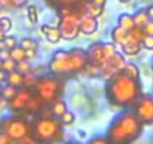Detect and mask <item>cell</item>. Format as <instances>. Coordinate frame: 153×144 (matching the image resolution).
Segmentation results:
<instances>
[{
    "instance_id": "cell-42",
    "label": "cell",
    "mask_w": 153,
    "mask_h": 144,
    "mask_svg": "<svg viewBox=\"0 0 153 144\" xmlns=\"http://www.w3.org/2000/svg\"><path fill=\"white\" fill-rule=\"evenodd\" d=\"M6 108H8V99L2 98V99H0V113H2V111H5Z\"/></svg>"
},
{
    "instance_id": "cell-22",
    "label": "cell",
    "mask_w": 153,
    "mask_h": 144,
    "mask_svg": "<svg viewBox=\"0 0 153 144\" xmlns=\"http://www.w3.org/2000/svg\"><path fill=\"white\" fill-rule=\"evenodd\" d=\"M36 83H38V75H36V71H27V72H24V87H29V89H32V87H35L36 86Z\"/></svg>"
},
{
    "instance_id": "cell-20",
    "label": "cell",
    "mask_w": 153,
    "mask_h": 144,
    "mask_svg": "<svg viewBox=\"0 0 153 144\" xmlns=\"http://www.w3.org/2000/svg\"><path fill=\"white\" fill-rule=\"evenodd\" d=\"M132 17H134L135 26H138V27H143L146 23L150 21V17H149V14H147V9H138Z\"/></svg>"
},
{
    "instance_id": "cell-26",
    "label": "cell",
    "mask_w": 153,
    "mask_h": 144,
    "mask_svg": "<svg viewBox=\"0 0 153 144\" xmlns=\"http://www.w3.org/2000/svg\"><path fill=\"white\" fill-rule=\"evenodd\" d=\"M60 123L63 125V126H72L74 125V122H75V114L72 113V111H66V113H63L60 117Z\"/></svg>"
},
{
    "instance_id": "cell-45",
    "label": "cell",
    "mask_w": 153,
    "mask_h": 144,
    "mask_svg": "<svg viewBox=\"0 0 153 144\" xmlns=\"http://www.w3.org/2000/svg\"><path fill=\"white\" fill-rule=\"evenodd\" d=\"M6 6H12L11 0H0V8H6Z\"/></svg>"
},
{
    "instance_id": "cell-49",
    "label": "cell",
    "mask_w": 153,
    "mask_h": 144,
    "mask_svg": "<svg viewBox=\"0 0 153 144\" xmlns=\"http://www.w3.org/2000/svg\"><path fill=\"white\" fill-rule=\"evenodd\" d=\"M2 87H3V84H2V83H0V92H2Z\"/></svg>"
},
{
    "instance_id": "cell-17",
    "label": "cell",
    "mask_w": 153,
    "mask_h": 144,
    "mask_svg": "<svg viewBox=\"0 0 153 144\" xmlns=\"http://www.w3.org/2000/svg\"><path fill=\"white\" fill-rule=\"evenodd\" d=\"M6 83L17 87V89H21V87H24V74L17 71V69H14V71L6 74Z\"/></svg>"
},
{
    "instance_id": "cell-37",
    "label": "cell",
    "mask_w": 153,
    "mask_h": 144,
    "mask_svg": "<svg viewBox=\"0 0 153 144\" xmlns=\"http://www.w3.org/2000/svg\"><path fill=\"white\" fill-rule=\"evenodd\" d=\"M143 30H144V33H146V35L153 36V20H150L149 23H146V24L143 26Z\"/></svg>"
},
{
    "instance_id": "cell-2",
    "label": "cell",
    "mask_w": 153,
    "mask_h": 144,
    "mask_svg": "<svg viewBox=\"0 0 153 144\" xmlns=\"http://www.w3.org/2000/svg\"><path fill=\"white\" fill-rule=\"evenodd\" d=\"M143 128L144 123L137 117L134 110H125L111 122L107 131V137L110 143H117V144L134 143L143 134Z\"/></svg>"
},
{
    "instance_id": "cell-35",
    "label": "cell",
    "mask_w": 153,
    "mask_h": 144,
    "mask_svg": "<svg viewBox=\"0 0 153 144\" xmlns=\"http://www.w3.org/2000/svg\"><path fill=\"white\" fill-rule=\"evenodd\" d=\"M141 45H143V48H146V50H153V36L146 35L144 39H143V42H141Z\"/></svg>"
},
{
    "instance_id": "cell-27",
    "label": "cell",
    "mask_w": 153,
    "mask_h": 144,
    "mask_svg": "<svg viewBox=\"0 0 153 144\" xmlns=\"http://www.w3.org/2000/svg\"><path fill=\"white\" fill-rule=\"evenodd\" d=\"M27 17H29V21L32 24H36L39 21V9L35 5H30L27 8Z\"/></svg>"
},
{
    "instance_id": "cell-1",
    "label": "cell",
    "mask_w": 153,
    "mask_h": 144,
    "mask_svg": "<svg viewBox=\"0 0 153 144\" xmlns=\"http://www.w3.org/2000/svg\"><path fill=\"white\" fill-rule=\"evenodd\" d=\"M105 95L111 107L114 108H129L143 95L141 83L137 78L126 75L125 72H117L110 80H107Z\"/></svg>"
},
{
    "instance_id": "cell-51",
    "label": "cell",
    "mask_w": 153,
    "mask_h": 144,
    "mask_svg": "<svg viewBox=\"0 0 153 144\" xmlns=\"http://www.w3.org/2000/svg\"><path fill=\"white\" fill-rule=\"evenodd\" d=\"M2 98H3V96H2V92H0V99H2Z\"/></svg>"
},
{
    "instance_id": "cell-28",
    "label": "cell",
    "mask_w": 153,
    "mask_h": 144,
    "mask_svg": "<svg viewBox=\"0 0 153 144\" xmlns=\"http://www.w3.org/2000/svg\"><path fill=\"white\" fill-rule=\"evenodd\" d=\"M18 45L23 47L24 50H32V48L38 50V42L33 38H23L21 41H18Z\"/></svg>"
},
{
    "instance_id": "cell-15",
    "label": "cell",
    "mask_w": 153,
    "mask_h": 144,
    "mask_svg": "<svg viewBox=\"0 0 153 144\" xmlns=\"http://www.w3.org/2000/svg\"><path fill=\"white\" fill-rule=\"evenodd\" d=\"M44 105H45V102L42 101V98H41L36 92H33L32 96H30V99L27 101V105H26V108H24V113L36 114V113H39V111L44 108Z\"/></svg>"
},
{
    "instance_id": "cell-30",
    "label": "cell",
    "mask_w": 153,
    "mask_h": 144,
    "mask_svg": "<svg viewBox=\"0 0 153 144\" xmlns=\"http://www.w3.org/2000/svg\"><path fill=\"white\" fill-rule=\"evenodd\" d=\"M17 90H18L17 87H14V86H11V84H6V86L2 87V96L9 101V99H12V98L15 96Z\"/></svg>"
},
{
    "instance_id": "cell-24",
    "label": "cell",
    "mask_w": 153,
    "mask_h": 144,
    "mask_svg": "<svg viewBox=\"0 0 153 144\" xmlns=\"http://www.w3.org/2000/svg\"><path fill=\"white\" fill-rule=\"evenodd\" d=\"M45 2L50 3L51 6L62 8V6H76V5H80L83 0H45Z\"/></svg>"
},
{
    "instance_id": "cell-19",
    "label": "cell",
    "mask_w": 153,
    "mask_h": 144,
    "mask_svg": "<svg viewBox=\"0 0 153 144\" xmlns=\"http://www.w3.org/2000/svg\"><path fill=\"white\" fill-rule=\"evenodd\" d=\"M117 24L126 30H131L135 27V23H134V17L131 14H120L119 18H117Z\"/></svg>"
},
{
    "instance_id": "cell-12",
    "label": "cell",
    "mask_w": 153,
    "mask_h": 144,
    "mask_svg": "<svg viewBox=\"0 0 153 144\" xmlns=\"http://www.w3.org/2000/svg\"><path fill=\"white\" fill-rule=\"evenodd\" d=\"M98 18L95 17H90V15H86L83 14L81 15V20H80V33L83 35H93L96 30H98Z\"/></svg>"
},
{
    "instance_id": "cell-41",
    "label": "cell",
    "mask_w": 153,
    "mask_h": 144,
    "mask_svg": "<svg viewBox=\"0 0 153 144\" xmlns=\"http://www.w3.org/2000/svg\"><path fill=\"white\" fill-rule=\"evenodd\" d=\"M8 57H11L9 56V50L8 48H0V60H5Z\"/></svg>"
},
{
    "instance_id": "cell-31",
    "label": "cell",
    "mask_w": 153,
    "mask_h": 144,
    "mask_svg": "<svg viewBox=\"0 0 153 144\" xmlns=\"http://www.w3.org/2000/svg\"><path fill=\"white\" fill-rule=\"evenodd\" d=\"M2 68H3V71H6V72H11V71L17 69V62H15L14 59L8 57V59L2 60Z\"/></svg>"
},
{
    "instance_id": "cell-47",
    "label": "cell",
    "mask_w": 153,
    "mask_h": 144,
    "mask_svg": "<svg viewBox=\"0 0 153 144\" xmlns=\"http://www.w3.org/2000/svg\"><path fill=\"white\" fill-rule=\"evenodd\" d=\"M5 35H6V33L3 32V29H2V26H0V39H3V38H5Z\"/></svg>"
},
{
    "instance_id": "cell-4",
    "label": "cell",
    "mask_w": 153,
    "mask_h": 144,
    "mask_svg": "<svg viewBox=\"0 0 153 144\" xmlns=\"http://www.w3.org/2000/svg\"><path fill=\"white\" fill-rule=\"evenodd\" d=\"M63 125L57 117H39L30 125V134L39 143H57L65 140Z\"/></svg>"
},
{
    "instance_id": "cell-10",
    "label": "cell",
    "mask_w": 153,
    "mask_h": 144,
    "mask_svg": "<svg viewBox=\"0 0 153 144\" xmlns=\"http://www.w3.org/2000/svg\"><path fill=\"white\" fill-rule=\"evenodd\" d=\"M32 93H33L32 89H29V87L23 89V87H21L20 90H17L15 96L8 101V108H9L11 111H14V113L24 111V108H26V105H27V101L30 99Z\"/></svg>"
},
{
    "instance_id": "cell-11",
    "label": "cell",
    "mask_w": 153,
    "mask_h": 144,
    "mask_svg": "<svg viewBox=\"0 0 153 144\" xmlns=\"http://www.w3.org/2000/svg\"><path fill=\"white\" fill-rule=\"evenodd\" d=\"M104 45H105V42H93L87 48V56H89V62L90 63H93L96 66H102V65L107 63Z\"/></svg>"
},
{
    "instance_id": "cell-21",
    "label": "cell",
    "mask_w": 153,
    "mask_h": 144,
    "mask_svg": "<svg viewBox=\"0 0 153 144\" xmlns=\"http://www.w3.org/2000/svg\"><path fill=\"white\" fill-rule=\"evenodd\" d=\"M51 111H53V116L59 119L63 113L68 111V105H66L65 101H62V99H56V101L51 104Z\"/></svg>"
},
{
    "instance_id": "cell-7",
    "label": "cell",
    "mask_w": 153,
    "mask_h": 144,
    "mask_svg": "<svg viewBox=\"0 0 153 144\" xmlns=\"http://www.w3.org/2000/svg\"><path fill=\"white\" fill-rule=\"evenodd\" d=\"M2 131L12 138V141H18L23 137L30 134V123L24 117H8L0 120Z\"/></svg>"
},
{
    "instance_id": "cell-36",
    "label": "cell",
    "mask_w": 153,
    "mask_h": 144,
    "mask_svg": "<svg viewBox=\"0 0 153 144\" xmlns=\"http://www.w3.org/2000/svg\"><path fill=\"white\" fill-rule=\"evenodd\" d=\"M89 143H90V144H108L110 140H108V137H95V138H92Z\"/></svg>"
},
{
    "instance_id": "cell-32",
    "label": "cell",
    "mask_w": 153,
    "mask_h": 144,
    "mask_svg": "<svg viewBox=\"0 0 153 144\" xmlns=\"http://www.w3.org/2000/svg\"><path fill=\"white\" fill-rule=\"evenodd\" d=\"M17 71H20V72H27V71H32V65H30V60H27V59H24V60H20V62H17Z\"/></svg>"
},
{
    "instance_id": "cell-25",
    "label": "cell",
    "mask_w": 153,
    "mask_h": 144,
    "mask_svg": "<svg viewBox=\"0 0 153 144\" xmlns=\"http://www.w3.org/2000/svg\"><path fill=\"white\" fill-rule=\"evenodd\" d=\"M9 56H11V59H14L15 62L24 60V59H26V50H24L23 47L17 45V47H14V48L9 50Z\"/></svg>"
},
{
    "instance_id": "cell-3",
    "label": "cell",
    "mask_w": 153,
    "mask_h": 144,
    "mask_svg": "<svg viewBox=\"0 0 153 144\" xmlns=\"http://www.w3.org/2000/svg\"><path fill=\"white\" fill-rule=\"evenodd\" d=\"M89 63L87 50L75 47L71 50H57L50 60V72L53 75H66L83 72Z\"/></svg>"
},
{
    "instance_id": "cell-43",
    "label": "cell",
    "mask_w": 153,
    "mask_h": 144,
    "mask_svg": "<svg viewBox=\"0 0 153 144\" xmlns=\"http://www.w3.org/2000/svg\"><path fill=\"white\" fill-rule=\"evenodd\" d=\"M90 2H92L93 5H96V6L104 8V6H105V3H107V0H90Z\"/></svg>"
},
{
    "instance_id": "cell-44",
    "label": "cell",
    "mask_w": 153,
    "mask_h": 144,
    "mask_svg": "<svg viewBox=\"0 0 153 144\" xmlns=\"http://www.w3.org/2000/svg\"><path fill=\"white\" fill-rule=\"evenodd\" d=\"M6 74H8L6 71H3V69H0V83H3V81H6Z\"/></svg>"
},
{
    "instance_id": "cell-38",
    "label": "cell",
    "mask_w": 153,
    "mask_h": 144,
    "mask_svg": "<svg viewBox=\"0 0 153 144\" xmlns=\"http://www.w3.org/2000/svg\"><path fill=\"white\" fill-rule=\"evenodd\" d=\"M38 57V50L32 48V50H26V59L27 60H35Z\"/></svg>"
},
{
    "instance_id": "cell-6",
    "label": "cell",
    "mask_w": 153,
    "mask_h": 144,
    "mask_svg": "<svg viewBox=\"0 0 153 144\" xmlns=\"http://www.w3.org/2000/svg\"><path fill=\"white\" fill-rule=\"evenodd\" d=\"M62 89L63 84L56 77H41L38 78V83L35 86V92L42 98L47 105H51L56 99H59Z\"/></svg>"
},
{
    "instance_id": "cell-14",
    "label": "cell",
    "mask_w": 153,
    "mask_h": 144,
    "mask_svg": "<svg viewBox=\"0 0 153 144\" xmlns=\"http://www.w3.org/2000/svg\"><path fill=\"white\" fill-rule=\"evenodd\" d=\"M41 32L44 33L45 39L50 42V44H59L60 39H62V33L59 30V26H48V24H44L41 27Z\"/></svg>"
},
{
    "instance_id": "cell-53",
    "label": "cell",
    "mask_w": 153,
    "mask_h": 144,
    "mask_svg": "<svg viewBox=\"0 0 153 144\" xmlns=\"http://www.w3.org/2000/svg\"><path fill=\"white\" fill-rule=\"evenodd\" d=\"M0 131H2V128H0Z\"/></svg>"
},
{
    "instance_id": "cell-52",
    "label": "cell",
    "mask_w": 153,
    "mask_h": 144,
    "mask_svg": "<svg viewBox=\"0 0 153 144\" xmlns=\"http://www.w3.org/2000/svg\"><path fill=\"white\" fill-rule=\"evenodd\" d=\"M152 72H153V66H152Z\"/></svg>"
},
{
    "instance_id": "cell-13",
    "label": "cell",
    "mask_w": 153,
    "mask_h": 144,
    "mask_svg": "<svg viewBox=\"0 0 153 144\" xmlns=\"http://www.w3.org/2000/svg\"><path fill=\"white\" fill-rule=\"evenodd\" d=\"M131 39V35H129V30H126V29H123V27H120L119 24L111 30V41L119 47V50L122 48V45H125L128 41Z\"/></svg>"
},
{
    "instance_id": "cell-29",
    "label": "cell",
    "mask_w": 153,
    "mask_h": 144,
    "mask_svg": "<svg viewBox=\"0 0 153 144\" xmlns=\"http://www.w3.org/2000/svg\"><path fill=\"white\" fill-rule=\"evenodd\" d=\"M129 35H131L132 39H135V41H138V42H143V39H144V36H146L143 27H138V26H135L134 29H131V30H129Z\"/></svg>"
},
{
    "instance_id": "cell-33",
    "label": "cell",
    "mask_w": 153,
    "mask_h": 144,
    "mask_svg": "<svg viewBox=\"0 0 153 144\" xmlns=\"http://www.w3.org/2000/svg\"><path fill=\"white\" fill-rule=\"evenodd\" d=\"M0 26H2V29H3L5 33H8V32L12 29V21H11V18H9V17H0Z\"/></svg>"
},
{
    "instance_id": "cell-16",
    "label": "cell",
    "mask_w": 153,
    "mask_h": 144,
    "mask_svg": "<svg viewBox=\"0 0 153 144\" xmlns=\"http://www.w3.org/2000/svg\"><path fill=\"white\" fill-rule=\"evenodd\" d=\"M141 48H143V45H141V42H138V41H135V39H129L125 45H122V53L125 54V56H129V57H134V56H138L140 54V51H141Z\"/></svg>"
},
{
    "instance_id": "cell-48",
    "label": "cell",
    "mask_w": 153,
    "mask_h": 144,
    "mask_svg": "<svg viewBox=\"0 0 153 144\" xmlns=\"http://www.w3.org/2000/svg\"><path fill=\"white\" fill-rule=\"evenodd\" d=\"M119 2H120V3H129L131 0H119Z\"/></svg>"
},
{
    "instance_id": "cell-18",
    "label": "cell",
    "mask_w": 153,
    "mask_h": 144,
    "mask_svg": "<svg viewBox=\"0 0 153 144\" xmlns=\"http://www.w3.org/2000/svg\"><path fill=\"white\" fill-rule=\"evenodd\" d=\"M81 11H83V14L90 15V17H95V18H99V17L104 14V8L96 6V5H93L92 2L84 3V5H83V8H81Z\"/></svg>"
},
{
    "instance_id": "cell-50",
    "label": "cell",
    "mask_w": 153,
    "mask_h": 144,
    "mask_svg": "<svg viewBox=\"0 0 153 144\" xmlns=\"http://www.w3.org/2000/svg\"><path fill=\"white\" fill-rule=\"evenodd\" d=\"M0 69H3V68H2V60H0Z\"/></svg>"
},
{
    "instance_id": "cell-40",
    "label": "cell",
    "mask_w": 153,
    "mask_h": 144,
    "mask_svg": "<svg viewBox=\"0 0 153 144\" xmlns=\"http://www.w3.org/2000/svg\"><path fill=\"white\" fill-rule=\"evenodd\" d=\"M11 5L14 8H21V6L27 5V0H11Z\"/></svg>"
},
{
    "instance_id": "cell-46",
    "label": "cell",
    "mask_w": 153,
    "mask_h": 144,
    "mask_svg": "<svg viewBox=\"0 0 153 144\" xmlns=\"http://www.w3.org/2000/svg\"><path fill=\"white\" fill-rule=\"evenodd\" d=\"M147 14H149L150 20H153V6H149V8H147Z\"/></svg>"
},
{
    "instance_id": "cell-9",
    "label": "cell",
    "mask_w": 153,
    "mask_h": 144,
    "mask_svg": "<svg viewBox=\"0 0 153 144\" xmlns=\"http://www.w3.org/2000/svg\"><path fill=\"white\" fill-rule=\"evenodd\" d=\"M126 65V59H125V54H120L119 51L110 59L107 60L105 65L101 66V77L107 81L110 80L113 75H116L117 72H120L123 69V66Z\"/></svg>"
},
{
    "instance_id": "cell-23",
    "label": "cell",
    "mask_w": 153,
    "mask_h": 144,
    "mask_svg": "<svg viewBox=\"0 0 153 144\" xmlns=\"http://www.w3.org/2000/svg\"><path fill=\"white\" fill-rule=\"evenodd\" d=\"M122 72H125L126 75H129V77H132V78L140 80V69H138V66H137L135 63H128V62H126V65L123 66Z\"/></svg>"
},
{
    "instance_id": "cell-39",
    "label": "cell",
    "mask_w": 153,
    "mask_h": 144,
    "mask_svg": "<svg viewBox=\"0 0 153 144\" xmlns=\"http://www.w3.org/2000/svg\"><path fill=\"white\" fill-rule=\"evenodd\" d=\"M8 143H14L12 138L9 135H6L3 131H0V144H8Z\"/></svg>"
},
{
    "instance_id": "cell-34",
    "label": "cell",
    "mask_w": 153,
    "mask_h": 144,
    "mask_svg": "<svg viewBox=\"0 0 153 144\" xmlns=\"http://www.w3.org/2000/svg\"><path fill=\"white\" fill-rule=\"evenodd\" d=\"M3 42H5V47H6L8 50H11V48H14V47L18 45V41H17L15 36H6V35H5Z\"/></svg>"
},
{
    "instance_id": "cell-5",
    "label": "cell",
    "mask_w": 153,
    "mask_h": 144,
    "mask_svg": "<svg viewBox=\"0 0 153 144\" xmlns=\"http://www.w3.org/2000/svg\"><path fill=\"white\" fill-rule=\"evenodd\" d=\"M83 11L76 6H62L59 17V30L62 33V39L65 41H74L80 35V20H81Z\"/></svg>"
},
{
    "instance_id": "cell-8",
    "label": "cell",
    "mask_w": 153,
    "mask_h": 144,
    "mask_svg": "<svg viewBox=\"0 0 153 144\" xmlns=\"http://www.w3.org/2000/svg\"><path fill=\"white\" fill-rule=\"evenodd\" d=\"M134 113L144 125H153V95H141L132 105Z\"/></svg>"
}]
</instances>
